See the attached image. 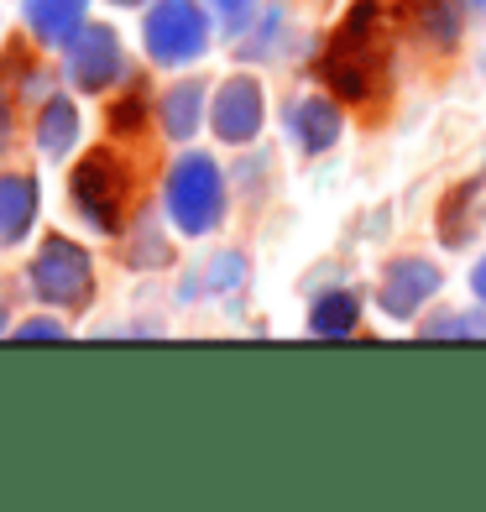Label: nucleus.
Returning <instances> with one entry per match:
<instances>
[{
  "mask_svg": "<svg viewBox=\"0 0 486 512\" xmlns=\"http://www.w3.org/2000/svg\"><path fill=\"white\" fill-rule=\"evenodd\" d=\"M387 11L377 0H356L345 21L335 27V37L324 42V58H319V74L324 84L335 89L340 100H377V89L387 84Z\"/></svg>",
  "mask_w": 486,
  "mask_h": 512,
  "instance_id": "nucleus-1",
  "label": "nucleus"
},
{
  "mask_svg": "<svg viewBox=\"0 0 486 512\" xmlns=\"http://www.w3.org/2000/svg\"><path fill=\"white\" fill-rule=\"evenodd\" d=\"M162 204H168V220L183 230V236H210L225 215V173L210 152H183L168 168V189H162Z\"/></svg>",
  "mask_w": 486,
  "mask_h": 512,
  "instance_id": "nucleus-2",
  "label": "nucleus"
},
{
  "mask_svg": "<svg viewBox=\"0 0 486 512\" xmlns=\"http://www.w3.org/2000/svg\"><path fill=\"white\" fill-rule=\"evenodd\" d=\"M27 283L37 293V304L48 309H84L89 293H95V267H89V251L74 246L68 236H48L37 246Z\"/></svg>",
  "mask_w": 486,
  "mask_h": 512,
  "instance_id": "nucleus-3",
  "label": "nucleus"
},
{
  "mask_svg": "<svg viewBox=\"0 0 486 512\" xmlns=\"http://www.w3.org/2000/svg\"><path fill=\"white\" fill-rule=\"evenodd\" d=\"M68 194H74V209L89 225L105 230V236H115L121 220H126V194H131L126 162L115 152H89L74 168V178H68Z\"/></svg>",
  "mask_w": 486,
  "mask_h": 512,
  "instance_id": "nucleus-4",
  "label": "nucleus"
},
{
  "mask_svg": "<svg viewBox=\"0 0 486 512\" xmlns=\"http://www.w3.org/2000/svg\"><path fill=\"white\" fill-rule=\"evenodd\" d=\"M210 48V16L199 11V0H152L147 11V53L152 63H194Z\"/></svg>",
  "mask_w": 486,
  "mask_h": 512,
  "instance_id": "nucleus-5",
  "label": "nucleus"
},
{
  "mask_svg": "<svg viewBox=\"0 0 486 512\" xmlns=\"http://www.w3.org/2000/svg\"><path fill=\"white\" fill-rule=\"evenodd\" d=\"M267 121V100H262V84L251 79V74H236V79H225L220 84V95L210 105V126L225 147H246V142H257V131Z\"/></svg>",
  "mask_w": 486,
  "mask_h": 512,
  "instance_id": "nucleus-6",
  "label": "nucleus"
},
{
  "mask_svg": "<svg viewBox=\"0 0 486 512\" xmlns=\"http://www.w3.org/2000/svg\"><path fill=\"white\" fill-rule=\"evenodd\" d=\"M68 79H74L84 95H105V89L126 74V58H121V37L110 27H84L74 42H68Z\"/></svg>",
  "mask_w": 486,
  "mask_h": 512,
  "instance_id": "nucleus-7",
  "label": "nucleus"
},
{
  "mask_svg": "<svg viewBox=\"0 0 486 512\" xmlns=\"http://www.w3.org/2000/svg\"><path fill=\"white\" fill-rule=\"evenodd\" d=\"M439 283H445V272L434 262H424V256H398V262H387V272H382V293H377L382 314L387 319H419V309L439 293Z\"/></svg>",
  "mask_w": 486,
  "mask_h": 512,
  "instance_id": "nucleus-8",
  "label": "nucleus"
},
{
  "mask_svg": "<svg viewBox=\"0 0 486 512\" xmlns=\"http://www.w3.org/2000/svg\"><path fill=\"white\" fill-rule=\"evenodd\" d=\"M288 131L304 157H319L340 142V105L324 100V95H304L288 105Z\"/></svg>",
  "mask_w": 486,
  "mask_h": 512,
  "instance_id": "nucleus-9",
  "label": "nucleus"
},
{
  "mask_svg": "<svg viewBox=\"0 0 486 512\" xmlns=\"http://www.w3.org/2000/svg\"><path fill=\"white\" fill-rule=\"evenodd\" d=\"M27 6V27L48 42V48H68L89 21H84V11H89V0H21Z\"/></svg>",
  "mask_w": 486,
  "mask_h": 512,
  "instance_id": "nucleus-10",
  "label": "nucleus"
},
{
  "mask_svg": "<svg viewBox=\"0 0 486 512\" xmlns=\"http://www.w3.org/2000/svg\"><path fill=\"white\" fill-rule=\"evenodd\" d=\"M37 178L27 173H0V246H16L37 220Z\"/></svg>",
  "mask_w": 486,
  "mask_h": 512,
  "instance_id": "nucleus-11",
  "label": "nucleus"
},
{
  "mask_svg": "<svg viewBox=\"0 0 486 512\" xmlns=\"http://www.w3.org/2000/svg\"><path fill=\"white\" fill-rule=\"evenodd\" d=\"M408 21H413V32L429 37L434 48H455L460 42V27H466V0H408Z\"/></svg>",
  "mask_w": 486,
  "mask_h": 512,
  "instance_id": "nucleus-12",
  "label": "nucleus"
},
{
  "mask_svg": "<svg viewBox=\"0 0 486 512\" xmlns=\"http://www.w3.org/2000/svg\"><path fill=\"white\" fill-rule=\"evenodd\" d=\"M79 142V110L68 95H48V105L37 110V147L42 157H63Z\"/></svg>",
  "mask_w": 486,
  "mask_h": 512,
  "instance_id": "nucleus-13",
  "label": "nucleus"
},
{
  "mask_svg": "<svg viewBox=\"0 0 486 512\" xmlns=\"http://www.w3.org/2000/svg\"><path fill=\"white\" fill-rule=\"evenodd\" d=\"M162 131L173 136V142H189V136L199 131V121H204V84H194V79H183V84H173L168 95H162Z\"/></svg>",
  "mask_w": 486,
  "mask_h": 512,
  "instance_id": "nucleus-14",
  "label": "nucleus"
},
{
  "mask_svg": "<svg viewBox=\"0 0 486 512\" xmlns=\"http://www.w3.org/2000/svg\"><path fill=\"white\" fill-rule=\"evenodd\" d=\"M356 324H361V304H356V293H319L314 298V309H309V330L324 335V340H340V335H356Z\"/></svg>",
  "mask_w": 486,
  "mask_h": 512,
  "instance_id": "nucleus-15",
  "label": "nucleus"
},
{
  "mask_svg": "<svg viewBox=\"0 0 486 512\" xmlns=\"http://www.w3.org/2000/svg\"><path fill=\"white\" fill-rule=\"evenodd\" d=\"M476 194H481V183H455V189L445 194V204H439V241L445 246H466L471 241V230H476Z\"/></svg>",
  "mask_w": 486,
  "mask_h": 512,
  "instance_id": "nucleus-16",
  "label": "nucleus"
},
{
  "mask_svg": "<svg viewBox=\"0 0 486 512\" xmlns=\"http://www.w3.org/2000/svg\"><path fill=\"white\" fill-rule=\"evenodd\" d=\"M131 267H168V241L157 236L152 215H142V225H136V241H131Z\"/></svg>",
  "mask_w": 486,
  "mask_h": 512,
  "instance_id": "nucleus-17",
  "label": "nucleus"
},
{
  "mask_svg": "<svg viewBox=\"0 0 486 512\" xmlns=\"http://www.w3.org/2000/svg\"><path fill=\"white\" fill-rule=\"evenodd\" d=\"M424 335H434V340H439V335H466V340H481V335H486V319H481V314H471V309H466V314H439V319H429V324H424Z\"/></svg>",
  "mask_w": 486,
  "mask_h": 512,
  "instance_id": "nucleus-18",
  "label": "nucleus"
},
{
  "mask_svg": "<svg viewBox=\"0 0 486 512\" xmlns=\"http://www.w3.org/2000/svg\"><path fill=\"white\" fill-rule=\"evenodd\" d=\"M142 115H147V100H142V89H131L121 105H110V131H115V136H126V131L142 126Z\"/></svg>",
  "mask_w": 486,
  "mask_h": 512,
  "instance_id": "nucleus-19",
  "label": "nucleus"
},
{
  "mask_svg": "<svg viewBox=\"0 0 486 512\" xmlns=\"http://www.w3.org/2000/svg\"><path fill=\"white\" fill-rule=\"evenodd\" d=\"M210 11L220 16L225 32H241L246 21H251V11H257V0H210Z\"/></svg>",
  "mask_w": 486,
  "mask_h": 512,
  "instance_id": "nucleus-20",
  "label": "nucleus"
},
{
  "mask_svg": "<svg viewBox=\"0 0 486 512\" xmlns=\"http://www.w3.org/2000/svg\"><path fill=\"white\" fill-rule=\"evenodd\" d=\"M241 277H246V267H241L236 251H225V256H215V262H210V288H236Z\"/></svg>",
  "mask_w": 486,
  "mask_h": 512,
  "instance_id": "nucleus-21",
  "label": "nucleus"
},
{
  "mask_svg": "<svg viewBox=\"0 0 486 512\" xmlns=\"http://www.w3.org/2000/svg\"><path fill=\"white\" fill-rule=\"evenodd\" d=\"M16 335H21V340H63V324L48 319V314H37V319H21Z\"/></svg>",
  "mask_w": 486,
  "mask_h": 512,
  "instance_id": "nucleus-22",
  "label": "nucleus"
},
{
  "mask_svg": "<svg viewBox=\"0 0 486 512\" xmlns=\"http://www.w3.org/2000/svg\"><path fill=\"white\" fill-rule=\"evenodd\" d=\"M471 293H476L481 304H486V256H481V262L471 267Z\"/></svg>",
  "mask_w": 486,
  "mask_h": 512,
  "instance_id": "nucleus-23",
  "label": "nucleus"
},
{
  "mask_svg": "<svg viewBox=\"0 0 486 512\" xmlns=\"http://www.w3.org/2000/svg\"><path fill=\"white\" fill-rule=\"evenodd\" d=\"M6 142H11V105L0 95V152H6Z\"/></svg>",
  "mask_w": 486,
  "mask_h": 512,
  "instance_id": "nucleus-24",
  "label": "nucleus"
},
{
  "mask_svg": "<svg viewBox=\"0 0 486 512\" xmlns=\"http://www.w3.org/2000/svg\"><path fill=\"white\" fill-rule=\"evenodd\" d=\"M115 6H147V0H115Z\"/></svg>",
  "mask_w": 486,
  "mask_h": 512,
  "instance_id": "nucleus-25",
  "label": "nucleus"
},
{
  "mask_svg": "<svg viewBox=\"0 0 486 512\" xmlns=\"http://www.w3.org/2000/svg\"><path fill=\"white\" fill-rule=\"evenodd\" d=\"M0 330H6V314H0Z\"/></svg>",
  "mask_w": 486,
  "mask_h": 512,
  "instance_id": "nucleus-26",
  "label": "nucleus"
}]
</instances>
